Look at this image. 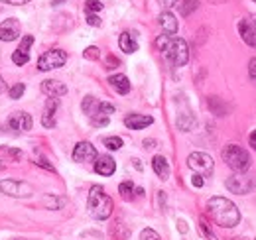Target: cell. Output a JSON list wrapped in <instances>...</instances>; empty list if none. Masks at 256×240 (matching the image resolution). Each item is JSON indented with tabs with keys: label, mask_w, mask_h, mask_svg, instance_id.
I'll list each match as a JSON object with an SVG mask.
<instances>
[{
	"label": "cell",
	"mask_w": 256,
	"mask_h": 240,
	"mask_svg": "<svg viewBox=\"0 0 256 240\" xmlns=\"http://www.w3.org/2000/svg\"><path fill=\"white\" fill-rule=\"evenodd\" d=\"M36 164L40 166V168H44V170H48V172H56V168L46 160V158H36Z\"/></svg>",
	"instance_id": "obj_35"
},
{
	"label": "cell",
	"mask_w": 256,
	"mask_h": 240,
	"mask_svg": "<svg viewBox=\"0 0 256 240\" xmlns=\"http://www.w3.org/2000/svg\"><path fill=\"white\" fill-rule=\"evenodd\" d=\"M108 85L116 90L118 94H128L130 92V81H128L126 75H110L108 77Z\"/></svg>",
	"instance_id": "obj_18"
},
{
	"label": "cell",
	"mask_w": 256,
	"mask_h": 240,
	"mask_svg": "<svg viewBox=\"0 0 256 240\" xmlns=\"http://www.w3.org/2000/svg\"><path fill=\"white\" fill-rule=\"evenodd\" d=\"M20 22L16 18H8L0 24V40L2 42H14L20 36Z\"/></svg>",
	"instance_id": "obj_11"
},
{
	"label": "cell",
	"mask_w": 256,
	"mask_h": 240,
	"mask_svg": "<svg viewBox=\"0 0 256 240\" xmlns=\"http://www.w3.org/2000/svg\"><path fill=\"white\" fill-rule=\"evenodd\" d=\"M24 90H26V85H24V83H16V85L10 89V98H20V96L24 94Z\"/></svg>",
	"instance_id": "obj_30"
},
{
	"label": "cell",
	"mask_w": 256,
	"mask_h": 240,
	"mask_svg": "<svg viewBox=\"0 0 256 240\" xmlns=\"http://www.w3.org/2000/svg\"><path fill=\"white\" fill-rule=\"evenodd\" d=\"M203 183H205V181H203V176H197V174H195V176L192 178L193 187H203Z\"/></svg>",
	"instance_id": "obj_39"
},
{
	"label": "cell",
	"mask_w": 256,
	"mask_h": 240,
	"mask_svg": "<svg viewBox=\"0 0 256 240\" xmlns=\"http://www.w3.org/2000/svg\"><path fill=\"white\" fill-rule=\"evenodd\" d=\"M8 126L16 132H28V130H32V116L28 112H22V110L12 112L8 118Z\"/></svg>",
	"instance_id": "obj_10"
},
{
	"label": "cell",
	"mask_w": 256,
	"mask_h": 240,
	"mask_svg": "<svg viewBox=\"0 0 256 240\" xmlns=\"http://www.w3.org/2000/svg\"><path fill=\"white\" fill-rule=\"evenodd\" d=\"M73 160L77 164H89V162H96V150L93 144L89 142H79L73 150Z\"/></svg>",
	"instance_id": "obj_9"
},
{
	"label": "cell",
	"mask_w": 256,
	"mask_h": 240,
	"mask_svg": "<svg viewBox=\"0 0 256 240\" xmlns=\"http://www.w3.org/2000/svg\"><path fill=\"white\" fill-rule=\"evenodd\" d=\"M254 240H256V238H254Z\"/></svg>",
	"instance_id": "obj_48"
},
{
	"label": "cell",
	"mask_w": 256,
	"mask_h": 240,
	"mask_svg": "<svg viewBox=\"0 0 256 240\" xmlns=\"http://www.w3.org/2000/svg\"><path fill=\"white\" fill-rule=\"evenodd\" d=\"M224 185H226V189H228L230 193H236V195H246V193H250L252 187H254L252 180L246 178V176H242V174L230 176L228 180L224 181Z\"/></svg>",
	"instance_id": "obj_8"
},
{
	"label": "cell",
	"mask_w": 256,
	"mask_h": 240,
	"mask_svg": "<svg viewBox=\"0 0 256 240\" xmlns=\"http://www.w3.org/2000/svg\"><path fill=\"white\" fill-rule=\"evenodd\" d=\"M0 2H6V4H14V6H22V4H28L32 0H0Z\"/></svg>",
	"instance_id": "obj_40"
},
{
	"label": "cell",
	"mask_w": 256,
	"mask_h": 240,
	"mask_svg": "<svg viewBox=\"0 0 256 240\" xmlns=\"http://www.w3.org/2000/svg\"><path fill=\"white\" fill-rule=\"evenodd\" d=\"M195 8H197V0H184V2L180 4V12H182V16H190Z\"/></svg>",
	"instance_id": "obj_24"
},
{
	"label": "cell",
	"mask_w": 256,
	"mask_h": 240,
	"mask_svg": "<svg viewBox=\"0 0 256 240\" xmlns=\"http://www.w3.org/2000/svg\"><path fill=\"white\" fill-rule=\"evenodd\" d=\"M156 48L164 52L166 60L170 61L172 65L176 67H184L188 61H190V48H188V42L182 40V38H172V36H160L156 40Z\"/></svg>",
	"instance_id": "obj_2"
},
{
	"label": "cell",
	"mask_w": 256,
	"mask_h": 240,
	"mask_svg": "<svg viewBox=\"0 0 256 240\" xmlns=\"http://www.w3.org/2000/svg\"><path fill=\"white\" fill-rule=\"evenodd\" d=\"M95 172L98 176L110 178V176L116 172V162H114L110 156H100V158H96V162H95Z\"/></svg>",
	"instance_id": "obj_13"
},
{
	"label": "cell",
	"mask_w": 256,
	"mask_h": 240,
	"mask_svg": "<svg viewBox=\"0 0 256 240\" xmlns=\"http://www.w3.org/2000/svg\"><path fill=\"white\" fill-rule=\"evenodd\" d=\"M188 166L192 168L197 176L209 178L213 174V158L205 152H193L188 158Z\"/></svg>",
	"instance_id": "obj_5"
},
{
	"label": "cell",
	"mask_w": 256,
	"mask_h": 240,
	"mask_svg": "<svg viewBox=\"0 0 256 240\" xmlns=\"http://www.w3.org/2000/svg\"><path fill=\"white\" fill-rule=\"evenodd\" d=\"M58 106H60L58 98H48L46 108H44V114H42V124L46 128H54L56 126V110H58Z\"/></svg>",
	"instance_id": "obj_15"
},
{
	"label": "cell",
	"mask_w": 256,
	"mask_h": 240,
	"mask_svg": "<svg viewBox=\"0 0 256 240\" xmlns=\"http://www.w3.org/2000/svg\"><path fill=\"white\" fill-rule=\"evenodd\" d=\"M4 168H6V162H2V160H0V172H2Z\"/></svg>",
	"instance_id": "obj_46"
},
{
	"label": "cell",
	"mask_w": 256,
	"mask_h": 240,
	"mask_svg": "<svg viewBox=\"0 0 256 240\" xmlns=\"http://www.w3.org/2000/svg\"><path fill=\"white\" fill-rule=\"evenodd\" d=\"M12 61H14L16 65H26V63L30 61V54H22V52L16 50V52L12 54Z\"/></svg>",
	"instance_id": "obj_27"
},
{
	"label": "cell",
	"mask_w": 256,
	"mask_h": 240,
	"mask_svg": "<svg viewBox=\"0 0 256 240\" xmlns=\"http://www.w3.org/2000/svg\"><path fill=\"white\" fill-rule=\"evenodd\" d=\"M199 230L203 232V236H205L207 240H217L215 232L211 230V226L207 224V220H205V218H199Z\"/></svg>",
	"instance_id": "obj_23"
},
{
	"label": "cell",
	"mask_w": 256,
	"mask_h": 240,
	"mask_svg": "<svg viewBox=\"0 0 256 240\" xmlns=\"http://www.w3.org/2000/svg\"><path fill=\"white\" fill-rule=\"evenodd\" d=\"M65 61H67V54L64 50H50L38 60V69L40 71H52V69L64 67Z\"/></svg>",
	"instance_id": "obj_6"
},
{
	"label": "cell",
	"mask_w": 256,
	"mask_h": 240,
	"mask_svg": "<svg viewBox=\"0 0 256 240\" xmlns=\"http://www.w3.org/2000/svg\"><path fill=\"white\" fill-rule=\"evenodd\" d=\"M152 170L156 172V176L162 181H166L170 178V164H168V160L164 156H154L152 158Z\"/></svg>",
	"instance_id": "obj_19"
},
{
	"label": "cell",
	"mask_w": 256,
	"mask_h": 240,
	"mask_svg": "<svg viewBox=\"0 0 256 240\" xmlns=\"http://www.w3.org/2000/svg\"><path fill=\"white\" fill-rule=\"evenodd\" d=\"M8 156H10V158H14V160H20V158H22V152L20 150H8Z\"/></svg>",
	"instance_id": "obj_42"
},
{
	"label": "cell",
	"mask_w": 256,
	"mask_h": 240,
	"mask_svg": "<svg viewBox=\"0 0 256 240\" xmlns=\"http://www.w3.org/2000/svg\"><path fill=\"white\" fill-rule=\"evenodd\" d=\"M87 209L91 212V216L96 220H104L112 214V199L104 193V189L100 185L91 187L89 199H87Z\"/></svg>",
	"instance_id": "obj_3"
},
{
	"label": "cell",
	"mask_w": 256,
	"mask_h": 240,
	"mask_svg": "<svg viewBox=\"0 0 256 240\" xmlns=\"http://www.w3.org/2000/svg\"><path fill=\"white\" fill-rule=\"evenodd\" d=\"M193 126H195V118H193L190 112H186V114H180V116H178V128H180V130L190 132Z\"/></svg>",
	"instance_id": "obj_21"
},
{
	"label": "cell",
	"mask_w": 256,
	"mask_h": 240,
	"mask_svg": "<svg viewBox=\"0 0 256 240\" xmlns=\"http://www.w3.org/2000/svg\"><path fill=\"white\" fill-rule=\"evenodd\" d=\"M64 203H65L64 199H56V197H48V199H46L48 209H58V207H62Z\"/></svg>",
	"instance_id": "obj_33"
},
{
	"label": "cell",
	"mask_w": 256,
	"mask_h": 240,
	"mask_svg": "<svg viewBox=\"0 0 256 240\" xmlns=\"http://www.w3.org/2000/svg\"><path fill=\"white\" fill-rule=\"evenodd\" d=\"M223 162L230 168V170H234L236 174H242V172H246L248 168H250V156H248V152L244 150V148H240V146H236V144H228V146H224L223 148Z\"/></svg>",
	"instance_id": "obj_4"
},
{
	"label": "cell",
	"mask_w": 256,
	"mask_h": 240,
	"mask_svg": "<svg viewBox=\"0 0 256 240\" xmlns=\"http://www.w3.org/2000/svg\"><path fill=\"white\" fill-rule=\"evenodd\" d=\"M154 122L152 116H146V114H128L124 118V124H126L130 130H142L146 126H150Z\"/></svg>",
	"instance_id": "obj_16"
},
{
	"label": "cell",
	"mask_w": 256,
	"mask_h": 240,
	"mask_svg": "<svg viewBox=\"0 0 256 240\" xmlns=\"http://www.w3.org/2000/svg\"><path fill=\"white\" fill-rule=\"evenodd\" d=\"M144 148H156V140H144Z\"/></svg>",
	"instance_id": "obj_44"
},
{
	"label": "cell",
	"mask_w": 256,
	"mask_h": 240,
	"mask_svg": "<svg viewBox=\"0 0 256 240\" xmlns=\"http://www.w3.org/2000/svg\"><path fill=\"white\" fill-rule=\"evenodd\" d=\"M238 32H240V38L246 46L256 48V24L254 20H240L238 22Z\"/></svg>",
	"instance_id": "obj_12"
},
{
	"label": "cell",
	"mask_w": 256,
	"mask_h": 240,
	"mask_svg": "<svg viewBox=\"0 0 256 240\" xmlns=\"http://www.w3.org/2000/svg\"><path fill=\"white\" fill-rule=\"evenodd\" d=\"M209 106H211V110H217L219 116H224V114H226V108H221L219 98H209Z\"/></svg>",
	"instance_id": "obj_32"
},
{
	"label": "cell",
	"mask_w": 256,
	"mask_h": 240,
	"mask_svg": "<svg viewBox=\"0 0 256 240\" xmlns=\"http://www.w3.org/2000/svg\"><path fill=\"white\" fill-rule=\"evenodd\" d=\"M91 124L96 126V128L106 126V124H108V116H100V114H98V116H93V118H91Z\"/></svg>",
	"instance_id": "obj_36"
},
{
	"label": "cell",
	"mask_w": 256,
	"mask_h": 240,
	"mask_svg": "<svg viewBox=\"0 0 256 240\" xmlns=\"http://www.w3.org/2000/svg\"><path fill=\"white\" fill-rule=\"evenodd\" d=\"M118 191H120V197H122V199L130 201V199H132V193H134V185H132V181H122V183L118 185Z\"/></svg>",
	"instance_id": "obj_22"
},
{
	"label": "cell",
	"mask_w": 256,
	"mask_h": 240,
	"mask_svg": "<svg viewBox=\"0 0 256 240\" xmlns=\"http://www.w3.org/2000/svg\"><path fill=\"white\" fill-rule=\"evenodd\" d=\"M180 2H182V0H158V4L164 8V12H168V10L174 8V6H180Z\"/></svg>",
	"instance_id": "obj_34"
},
{
	"label": "cell",
	"mask_w": 256,
	"mask_h": 240,
	"mask_svg": "<svg viewBox=\"0 0 256 240\" xmlns=\"http://www.w3.org/2000/svg\"><path fill=\"white\" fill-rule=\"evenodd\" d=\"M118 46H120V50H122L124 54H134V52H138V40H136V36L130 34V32H122V34H120Z\"/></svg>",
	"instance_id": "obj_17"
},
{
	"label": "cell",
	"mask_w": 256,
	"mask_h": 240,
	"mask_svg": "<svg viewBox=\"0 0 256 240\" xmlns=\"http://www.w3.org/2000/svg\"><path fill=\"white\" fill-rule=\"evenodd\" d=\"M252 2H256V0H252Z\"/></svg>",
	"instance_id": "obj_47"
},
{
	"label": "cell",
	"mask_w": 256,
	"mask_h": 240,
	"mask_svg": "<svg viewBox=\"0 0 256 240\" xmlns=\"http://www.w3.org/2000/svg\"><path fill=\"white\" fill-rule=\"evenodd\" d=\"M42 90L50 96V98H58V96H64L67 92V87H65L62 81H56V79H46L42 83Z\"/></svg>",
	"instance_id": "obj_14"
},
{
	"label": "cell",
	"mask_w": 256,
	"mask_h": 240,
	"mask_svg": "<svg viewBox=\"0 0 256 240\" xmlns=\"http://www.w3.org/2000/svg\"><path fill=\"white\" fill-rule=\"evenodd\" d=\"M178 228H180V232H188V224H186V220H178Z\"/></svg>",
	"instance_id": "obj_43"
},
{
	"label": "cell",
	"mask_w": 256,
	"mask_h": 240,
	"mask_svg": "<svg viewBox=\"0 0 256 240\" xmlns=\"http://www.w3.org/2000/svg\"><path fill=\"white\" fill-rule=\"evenodd\" d=\"M32 44H34V36H24L22 42H20V46H18V52L30 54V46H32Z\"/></svg>",
	"instance_id": "obj_26"
},
{
	"label": "cell",
	"mask_w": 256,
	"mask_h": 240,
	"mask_svg": "<svg viewBox=\"0 0 256 240\" xmlns=\"http://www.w3.org/2000/svg\"><path fill=\"white\" fill-rule=\"evenodd\" d=\"M83 56H85V60L96 61L98 58H100V52H98V48H95V46H91V48H87V50L83 52Z\"/></svg>",
	"instance_id": "obj_29"
},
{
	"label": "cell",
	"mask_w": 256,
	"mask_h": 240,
	"mask_svg": "<svg viewBox=\"0 0 256 240\" xmlns=\"http://www.w3.org/2000/svg\"><path fill=\"white\" fill-rule=\"evenodd\" d=\"M85 10H87V14L100 12V10H102V4H100L98 0H87V2H85Z\"/></svg>",
	"instance_id": "obj_28"
},
{
	"label": "cell",
	"mask_w": 256,
	"mask_h": 240,
	"mask_svg": "<svg viewBox=\"0 0 256 240\" xmlns=\"http://www.w3.org/2000/svg\"><path fill=\"white\" fill-rule=\"evenodd\" d=\"M6 90V83H4V79L0 77V92H4Z\"/></svg>",
	"instance_id": "obj_45"
},
{
	"label": "cell",
	"mask_w": 256,
	"mask_h": 240,
	"mask_svg": "<svg viewBox=\"0 0 256 240\" xmlns=\"http://www.w3.org/2000/svg\"><path fill=\"white\" fill-rule=\"evenodd\" d=\"M248 144L252 146V150H256V130L250 132V136H248Z\"/></svg>",
	"instance_id": "obj_41"
},
{
	"label": "cell",
	"mask_w": 256,
	"mask_h": 240,
	"mask_svg": "<svg viewBox=\"0 0 256 240\" xmlns=\"http://www.w3.org/2000/svg\"><path fill=\"white\" fill-rule=\"evenodd\" d=\"M87 24L89 26H100V18L96 14H87Z\"/></svg>",
	"instance_id": "obj_38"
},
{
	"label": "cell",
	"mask_w": 256,
	"mask_h": 240,
	"mask_svg": "<svg viewBox=\"0 0 256 240\" xmlns=\"http://www.w3.org/2000/svg\"><path fill=\"white\" fill-rule=\"evenodd\" d=\"M104 146H106L108 150H120V148H122V138H118V136H108V138H104Z\"/></svg>",
	"instance_id": "obj_25"
},
{
	"label": "cell",
	"mask_w": 256,
	"mask_h": 240,
	"mask_svg": "<svg viewBox=\"0 0 256 240\" xmlns=\"http://www.w3.org/2000/svg\"><path fill=\"white\" fill-rule=\"evenodd\" d=\"M140 238L142 240H162L160 234H158L156 230H152V228H144L142 234H140Z\"/></svg>",
	"instance_id": "obj_31"
},
{
	"label": "cell",
	"mask_w": 256,
	"mask_h": 240,
	"mask_svg": "<svg viewBox=\"0 0 256 240\" xmlns=\"http://www.w3.org/2000/svg\"><path fill=\"white\" fill-rule=\"evenodd\" d=\"M248 75H250V79L256 83V58H252L250 63H248Z\"/></svg>",
	"instance_id": "obj_37"
},
{
	"label": "cell",
	"mask_w": 256,
	"mask_h": 240,
	"mask_svg": "<svg viewBox=\"0 0 256 240\" xmlns=\"http://www.w3.org/2000/svg\"><path fill=\"white\" fill-rule=\"evenodd\" d=\"M0 191L10 195V197H30L34 193V187L26 181L4 180L0 183Z\"/></svg>",
	"instance_id": "obj_7"
},
{
	"label": "cell",
	"mask_w": 256,
	"mask_h": 240,
	"mask_svg": "<svg viewBox=\"0 0 256 240\" xmlns=\"http://www.w3.org/2000/svg\"><path fill=\"white\" fill-rule=\"evenodd\" d=\"M158 22H160L162 30L166 32L168 36H174L178 32V20H176V16L172 12H162Z\"/></svg>",
	"instance_id": "obj_20"
},
{
	"label": "cell",
	"mask_w": 256,
	"mask_h": 240,
	"mask_svg": "<svg viewBox=\"0 0 256 240\" xmlns=\"http://www.w3.org/2000/svg\"><path fill=\"white\" fill-rule=\"evenodd\" d=\"M207 212L209 216L223 228H232L240 220V212L234 203H230L224 197H211L207 201Z\"/></svg>",
	"instance_id": "obj_1"
}]
</instances>
